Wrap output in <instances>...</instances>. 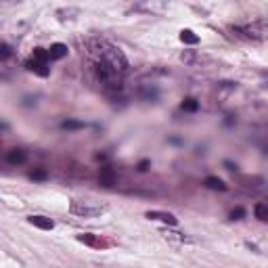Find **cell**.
<instances>
[{
    "label": "cell",
    "instance_id": "21",
    "mask_svg": "<svg viewBox=\"0 0 268 268\" xmlns=\"http://www.w3.org/2000/svg\"><path fill=\"white\" fill-rule=\"evenodd\" d=\"M147 168H149V161H147V159L138 163V170H140V172H145V170H147Z\"/></svg>",
    "mask_w": 268,
    "mask_h": 268
},
{
    "label": "cell",
    "instance_id": "5",
    "mask_svg": "<svg viewBox=\"0 0 268 268\" xmlns=\"http://www.w3.org/2000/svg\"><path fill=\"white\" fill-rule=\"evenodd\" d=\"M78 241H80V243H84V245H90V247H94V249H103V247H107V245H109L105 239H103V237L92 235V233L78 235Z\"/></svg>",
    "mask_w": 268,
    "mask_h": 268
},
{
    "label": "cell",
    "instance_id": "2",
    "mask_svg": "<svg viewBox=\"0 0 268 268\" xmlns=\"http://www.w3.org/2000/svg\"><path fill=\"white\" fill-rule=\"evenodd\" d=\"M69 210L76 216L94 218V216H101V214L107 212V203H101V201H94V199H73Z\"/></svg>",
    "mask_w": 268,
    "mask_h": 268
},
{
    "label": "cell",
    "instance_id": "4",
    "mask_svg": "<svg viewBox=\"0 0 268 268\" xmlns=\"http://www.w3.org/2000/svg\"><path fill=\"white\" fill-rule=\"evenodd\" d=\"M241 34H245L247 38H254V40H264L266 34H268V27H266V21L260 19V21H254L251 25H245L239 29Z\"/></svg>",
    "mask_w": 268,
    "mask_h": 268
},
{
    "label": "cell",
    "instance_id": "19",
    "mask_svg": "<svg viewBox=\"0 0 268 268\" xmlns=\"http://www.w3.org/2000/svg\"><path fill=\"white\" fill-rule=\"evenodd\" d=\"M13 55V50L9 44H0V61H6V59H11Z\"/></svg>",
    "mask_w": 268,
    "mask_h": 268
},
{
    "label": "cell",
    "instance_id": "20",
    "mask_svg": "<svg viewBox=\"0 0 268 268\" xmlns=\"http://www.w3.org/2000/svg\"><path fill=\"white\" fill-rule=\"evenodd\" d=\"M243 216H245V210L243 207H237V210L230 212V220H241Z\"/></svg>",
    "mask_w": 268,
    "mask_h": 268
},
{
    "label": "cell",
    "instance_id": "1",
    "mask_svg": "<svg viewBox=\"0 0 268 268\" xmlns=\"http://www.w3.org/2000/svg\"><path fill=\"white\" fill-rule=\"evenodd\" d=\"M96 61L99 63H105L107 67H111L113 71L117 73H126V69H128V59L124 57V53L117 46H113V44L109 42H96Z\"/></svg>",
    "mask_w": 268,
    "mask_h": 268
},
{
    "label": "cell",
    "instance_id": "9",
    "mask_svg": "<svg viewBox=\"0 0 268 268\" xmlns=\"http://www.w3.org/2000/svg\"><path fill=\"white\" fill-rule=\"evenodd\" d=\"M67 53H69V48H67V44H61V42H57V44H53V46L48 48L50 61H59V59L67 57Z\"/></svg>",
    "mask_w": 268,
    "mask_h": 268
},
{
    "label": "cell",
    "instance_id": "22",
    "mask_svg": "<svg viewBox=\"0 0 268 268\" xmlns=\"http://www.w3.org/2000/svg\"><path fill=\"white\" fill-rule=\"evenodd\" d=\"M166 237H170V239H174V237H176V233H166ZM178 239H180V241H184V237H178Z\"/></svg>",
    "mask_w": 268,
    "mask_h": 268
},
{
    "label": "cell",
    "instance_id": "7",
    "mask_svg": "<svg viewBox=\"0 0 268 268\" xmlns=\"http://www.w3.org/2000/svg\"><path fill=\"white\" fill-rule=\"evenodd\" d=\"M115 178H117V174H115V170L111 168V166H103V168H101L99 180H101L103 187H113V184H115Z\"/></svg>",
    "mask_w": 268,
    "mask_h": 268
},
{
    "label": "cell",
    "instance_id": "3",
    "mask_svg": "<svg viewBox=\"0 0 268 268\" xmlns=\"http://www.w3.org/2000/svg\"><path fill=\"white\" fill-rule=\"evenodd\" d=\"M94 69H96V78H99V82H101L103 86H107V88H120L122 86V78L124 76H122V73H117V71H113L105 63L96 61Z\"/></svg>",
    "mask_w": 268,
    "mask_h": 268
},
{
    "label": "cell",
    "instance_id": "15",
    "mask_svg": "<svg viewBox=\"0 0 268 268\" xmlns=\"http://www.w3.org/2000/svg\"><path fill=\"white\" fill-rule=\"evenodd\" d=\"M254 212H256V218H258L260 222H266V220H268V207H266L264 203H256Z\"/></svg>",
    "mask_w": 268,
    "mask_h": 268
},
{
    "label": "cell",
    "instance_id": "13",
    "mask_svg": "<svg viewBox=\"0 0 268 268\" xmlns=\"http://www.w3.org/2000/svg\"><path fill=\"white\" fill-rule=\"evenodd\" d=\"M32 59H34V61H38V63H44V65H48V61H50L48 50H44V48H34Z\"/></svg>",
    "mask_w": 268,
    "mask_h": 268
},
{
    "label": "cell",
    "instance_id": "16",
    "mask_svg": "<svg viewBox=\"0 0 268 268\" xmlns=\"http://www.w3.org/2000/svg\"><path fill=\"white\" fill-rule=\"evenodd\" d=\"M182 111H191V113H195V111L199 109V103L195 101V99H191V96H189V99H184L182 101Z\"/></svg>",
    "mask_w": 268,
    "mask_h": 268
},
{
    "label": "cell",
    "instance_id": "12",
    "mask_svg": "<svg viewBox=\"0 0 268 268\" xmlns=\"http://www.w3.org/2000/svg\"><path fill=\"white\" fill-rule=\"evenodd\" d=\"M203 184L207 189H212V191H226V184L220 180L218 176H207L205 180H203Z\"/></svg>",
    "mask_w": 268,
    "mask_h": 268
},
{
    "label": "cell",
    "instance_id": "6",
    "mask_svg": "<svg viewBox=\"0 0 268 268\" xmlns=\"http://www.w3.org/2000/svg\"><path fill=\"white\" fill-rule=\"evenodd\" d=\"M147 218L149 220H159V222H163V224H170V226H176L178 224V218H176L174 214H170V212L151 210V212H147Z\"/></svg>",
    "mask_w": 268,
    "mask_h": 268
},
{
    "label": "cell",
    "instance_id": "18",
    "mask_svg": "<svg viewBox=\"0 0 268 268\" xmlns=\"http://www.w3.org/2000/svg\"><path fill=\"white\" fill-rule=\"evenodd\" d=\"M46 170H42V168H38V170H32V172H29V178H32V180H46Z\"/></svg>",
    "mask_w": 268,
    "mask_h": 268
},
{
    "label": "cell",
    "instance_id": "17",
    "mask_svg": "<svg viewBox=\"0 0 268 268\" xmlns=\"http://www.w3.org/2000/svg\"><path fill=\"white\" fill-rule=\"evenodd\" d=\"M63 130H82L84 128V122H78V120H67L61 124Z\"/></svg>",
    "mask_w": 268,
    "mask_h": 268
},
{
    "label": "cell",
    "instance_id": "8",
    "mask_svg": "<svg viewBox=\"0 0 268 268\" xmlns=\"http://www.w3.org/2000/svg\"><path fill=\"white\" fill-rule=\"evenodd\" d=\"M27 220H29V224L38 226L42 230H53L55 228V222L50 220V218H46V216H29Z\"/></svg>",
    "mask_w": 268,
    "mask_h": 268
},
{
    "label": "cell",
    "instance_id": "11",
    "mask_svg": "<svg viewBox=\"0 0 268 268\" xmlns=\"http://www.w3.org/2000/svg\"><path fill=\"white\" fill-rule=\"evenodd\" d=\"M27 159L25 151H21V149H13V151H9V155H6V161L13 163V166H19V163H23Z\"/></svg>",
    "mask_w": 268,
    "mask_h": 268
},
{
    "label": "cell",
    "instance_id": "14",
    "mask_svg": "<svg viewBox=\"0 0 268 268\" xmlns=\"http://www.w3.org/2000/svg\"><path fill=\"white\" fill-rule=\"evenodd\" d=\"M180 40L184 44H197L199 42V36L195 32H191V29H182V32H180Z\"/></svg>",
    "mask_w": 268,
    "mask_h": 268
},
{
    "label": "cell",
    "instance_id": "10",
    "mask_svg": "<svg viewBox=\"0 0 268 268\" xmlns=\"http://www.w3.org/2000/svg\"><path fill=\"white\" fill-rule=\"evenodd\" d=\"M25 67H27L29 71H34V73H38V76H42V78H46L48 73H50L48 65H44V63H38V61H34V59H29V61L25 63Z\"/></svg>",
    "mask_w": 268,
    "mask_h": 268
}]
</instances>
